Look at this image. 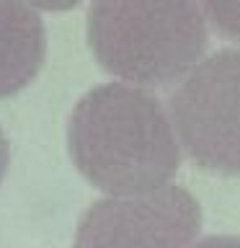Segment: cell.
<instances>
[{
    "label": "cell",
    "instance_id": "obj_1",
    "mask_svg": "<svg viewBox=\"0 0 240 248\" xmlns=\"http://www.w3.org/2000/svg\"><path fill=\"white\" fill-rule=\"evenodd\" d=\"M67 147L80 176L106 194L160 189L181 166L173 124L142 85L88 91L70 114Z\"/></svg>",
    "mask_w": 240,
    "mask_h": 248
},
{
    "label": "cell",
    "instance_id": "obj_2",
    "mask_svg": "<svg viewBox=\"0 0 240 248\" xmlns=\"http://www.w3.org/2000/svg\"><path fill=\"white\" fill-rule=\"evenodd\" d=\"M88 46L124 83H176L207 49L204 13L196 0H90Z\"/></svg>",
    "mask_w": 240,
    "mask_h": 248
},
{
    "label": "cell",
    "instance_id": "obj_3",
    "mask_svg": "<svg viewBox=\"0 0 240 248\" xmlns=\"http://www.w3.org/2000/svg\"><path fill=\"white\" fill-rule=\"evenodd\" d=\"M178 145L199 168L240 176V49L196 62L170 96Z\"/></svg>",
    "mask_w": 240,
    "mask_h": 248
},
{
    "label": "cell",
    "instance_id": "obj_4",
    "mask_svg": "<svg viewBox=\"0 0 240 248\" xmlns=\"http://www.w3.org/2000/svg\"><path fill=\"white\" fill-rule=\"evenodd\" d=\"M201 228L196 197L176 184L111 194L83 215L73 248H191Z\"/></svg>",
    "mask_w": 240,
    "mask_h": 248
},
{
    "label": "cell",
    "instance_id": "obj_5",
    "mask_svg": "<svg viewBox=\"0 0 240 248\" xmlns=\"http://www.w3.org/2000/svg\"><path fill=\"white\" fill-rule=\"evenodd\" d=\"M46 57L42 18L23 0H0V98L15 96L39 75Z\"/></svg>",
    "mask_w": 240,
    "mask_h": 248
},
{
    "label": "cell",
    "instance_id": "obj_6",
    "mask_svg": "<svg viewBox=\"0 0 240 248\" xmlns=\"http://www.w3.org/2000/svg\"><path fill=\"white\" fill-rule=\"evenodd\" d=\"M199 5L222 36L240 42V0H199Z\"/></svg>",
    "mask_w": 240,
    "mask_h": 248
},
{
    "label": "cell",
    "instance_id": "obj_7",
    "mask_svg": "<svg viewBox=\"0 0 240 248\" xmlns=\"http://www.w3.org/2000/svg\"><path fill=\"white\" fill-rule=\"evenodd\" d=\"M191 248H240V235H209Z\"/></svg>",
    "mask_w": 240,
    "mask_h": 248
},
{
    "label": "cell",
    "instance_id": "obj_8",
    "mask_svg": "<svg viewBox=\"0 0 240 248\" xmlns=\"http://www.w3.org/2000/svg\"><path fill=\"white\" fill-rule=\"evenodd\" d=\"M23 3L34 5V8H42V11H73L75 5H80V0H23Z\"/></svg>",
    "mask_w": 240,
    "mask_h": 248
},
{
    "label": "cell",
    "instance_id": "obj_9",
    "mask_svg": "<svg viewBox=\"0 0 240 248\" xmlns=\"http://www.w3.org/2000/svg\"><path fill=\"white\" fill-rule=\"evenodd\" d=\"M8 160H11V142H8L3 127H0V181H3L5 170H8Z\"/></svg>",
    "mask_w": 240,
    "mask_h": 248
}]
</instances>
